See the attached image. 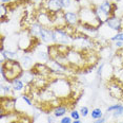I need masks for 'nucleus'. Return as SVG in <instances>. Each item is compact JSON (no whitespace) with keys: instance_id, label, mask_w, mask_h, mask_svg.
Masks as SVG:
<instances>
[{"instance_id":"5","label":"nucleus","mask_w":123,"mask_h":123,"mask_svg":"<svg viewBox=\"0 0 123 123\" xmlns=\"http://www.w3.org/2000/svg\"><path fill=\"white\" fill-rule=\"evenodd\" d=\"M116 9H117L116 3L110 1V0H104V1L101 2L99 5L95 7V12H96L98 19H99L102 23H104L111 16L115 15Z\"/></svg>"},{"instance_id":"4","label":"nucleus","mask_w":123,"mask_h":123,"mask_svg":"<svg viewBox=\"0 0 123 123\" xmlns=\"http://www.w3.org/2000/svg\"><path fill=\"white\" fill-rule=\"evenodd\" d=\"M66 60H68L69 68L73 69L78 70V69H83L87 66L85 52H81L74 48H72L66 54Z\"/></svg>"},{"instance_id":"19","label":"nucleus","mask_w":123,"mask_h":123,"mask_svg":"<svg viewBox=\"0 0 123 123\" xmlns=\"http://www.w3.org/2000/svg\"><path fill=\"white\" fill-rule=\"evenodd\" d=\"M1 52V56L4 57L5 61L9 60H18V53L15 50H10V49H4Z\"/></svg>"},{"instance_id":"34","label":"nucleus","mask_w":123,"mask_h":123,"mask_svg":"<svg viewBox=\"0 0 123 123\" xmlns=\"http://www.w3.org/2000/svg\"><path fill=\"white\" fill-rule=\"evenodd\" d=\"M93 123H106V118H105V117H103V118L97 119V120H95Z\"/></svg>"},{"instance_id":"24","label":"nucleus","mask_w":123,"mask_h":123,"mask_svg":"<svg viewBox=\"0 0 123 123\" xmlns=\"http://www.w3.org/2000/svg\"><path fill=\"white\" fill-rule=\"evenodd\" d=\"M75 1H76V0H75ZM61 2H62L64 11H69L73 3H74V0H61Z\"/></svg>"},{"instance_id":"35","label":"nucleus","mask_w":123,"mask_h":123,"mask_svg":"<svg viewBox=\"0 0 123 123\" xmlns=\"http://www.w3.org/2000/svg\"><path fill=\"white\" fill-rule=\"evenodd\" d=\"M115 45H116V47H118V48H122L123 41H116V43H115Z\"/></svg>"},{"instance_id":"21","label":"nucleus","mask_w":123,"mask_h":123,"mask_svg":"<svg viewBox=\"0 0 123 123\" xmlns=\"http://www.w3.org/2000/svg\"><path fill=\"white\" fill-rule=\"evenodd\" d=\"M36 56H37V58L39 61H41L44 64H46L47 62L51 60L49 54V51H42V50H39V51L36 52Z\"/></svg>"},{"instance_id":"1","label":"nucleus","mask_w":123,"mask_h":123,"mask_svg":"<svg viewBox=\"0 0 123 123\" xmlns=\"http://www.w3.org/2000/svg\"><path fill=\"white\" fill-rule=\"evenodd\" d=\"M47 88L52 91L55 98L61 101L69 98L73 93L71 82L64 77H52V80H49Z\"/></svg>"},{"instance_id":"33","label":"nucleus","mask_w":123,"mask_h":123,"mask_svg":"<svg viewBox=\"0 0 123 123\" xmlns=\"http://www.w3.org/2000/svg\"><path fill=\"white\" fill-rule=\"evenodd\" d=\"M104 66H105L104 63H101V64H100L99 68H98V70H97V75H98V77H102V72H103V68H104Z\"/></svg>"},{"instance_id":"13","label":"nucleus","mask_w":123,"mask_h":123,"mask_svg":"<svg viewBox=\"0 0 123 123\" xmlns=\"http://www.w3.org/2000/svg\"><path fill=\"white\" fill-rule=\"evenodd\" d=\"M104 23H105L108 28H110L111 30L116 31L117 33H118V32H122V30H123L122 19H121V18H119V17H117L116 15L111 16V17L108 18L107 20L104 22Z\"/></svg>"},{"instance_id":"17","label":"nucleus","mask_w":123,"mask_h":123,"mask_svg":"<svg viewBox=\"0 0 123 123\" xmlns=\"http://www.w3.org/2000/svg\"><path fill=\"white\" fill-rule=\"evenodd\" d=\"M68 106L66 105H57L54 107L53 109V115L56 117V118H62V117L66 116V113H68Z\"/></svg>"},{"instance_id":"8","label":"nucleus","mask_w":123,"mask_h":123,"mask_svg":"<svg viewBox=\"0 0 123 123\" xmlns=\"http://www.w3.org/2000/svg\"><path fill=\"white\" fill-rule=\"evenodd\" d=\"M42 9L51 14H58L64 11L61 0H43Z\"/></svg>"},{"instance_id":"29","label":"nucleus","mask_w":123,"mask_h":123,"mask_svg":"<svg viewBox=\"0 0 123 123\" xmlns=\"http://www.w3.org/2000/svg\"><path fill=\"white\" fill-rule=\"evenodd\" d=\"M20 98H21L22 100H23L24 102L26 103V105H29V106H33V102H32V100H31L30 98L27 97V94H25V93H22Z\"/></svg>"},{"instance_id":"27","label":"nucleus","mask_w":123,"mask_h":123,"mask_svg":"<svg viewBox=\"0 0 123 123\" xmlns=\"http://www.w3.org/2000/svg\"><path fill=\"white\" fill-rule=\"evenodd\" d=\"M71 118L73 120H79L81 118V115H80V111L77 110V109H72L71 110Z\"/></svg>"},{"instance_id":"10","label":"nucleus","mask_w":123,"mask_h":123,"mask_svg":"<svg viewBox=\"0 0 123 123\" xmlns=\"http://www.w3.org/2000/svg\"><path fill=\"white\" fill-rule=\"evenodd\" d=\"M64 20H65V24L71 28H79L81 24L80 17L78 12H73V11H64L63 12Z\"/></svg>"},{"instance_id":"40","label":"nucleus","mask_w":123,"mask_h":123,"mask_svg":"<svg viewBox=\"0 0 123 123\" xmlns=\"http://www.w3.org/2000/svg\"><path fill=\"white\" fill-rule=\"evenodd\" d=\"M36 1H40V0H36Z\"/></svg>"},{"instance_id":"26","label":"nucleus","mask_w":123,"mask_h":123,"mask_svg":"<svg viewBox=\"0 0 123 123\" xmlns=\"http://www.w3.org/2000/svg\"><path fill=\"white\" fill-rule=\"evenodd\" d=\"M80 115H81V117L82 118H85V117H87L89 114V109H88V107L87 106H81V108H80Z\"/></svg>"},{"instance_id":"20","label":"nucleus","mask_w":123,"mask_h":123,"mask_svg":"<svg viewBox=\"0 0 123 123\" xmlns=\"http://www.w3.org/2000/svg\"><path fill=\"white\" fill-rule=\"evenodd\" d=\"M0 89H1V97H12L13 93L15 92L12 85H11V83H7V82L6 84H1Z\"/></svg>"},{"instance_id":"36","label":"nucleus","mask_w":123,"mask_h":123,"mask_svg":"<svg viewBox=\"0 0 123 123\" xmlns=\"http://www.w3.org/2000/svg\"><path fill=\"white\" fill-rule=\"evenodd\" d=\"M11 1H12V0H1V3L2 4H10Z\"/></svg>"},{"instance_id":"15","label":"nucleus","mask_w":123,"mask_h":123,"mask_svg":"<svg viewBox=\"0 0 123 123\" xmlns=\"http://www.w3.org/2000/svg\"><path fill=\"white\" fill-rule=\"evenodd\" d=\"M20 65L22 66L23 70H31L33 67L35 66V62H34V58H33L31 55H27V54H23L22 56L20 57Z\"/></svg>"},{"instance_id":"16","label":"nucleus","mask_w":123,"mask_h":123,"mask_svg":"<svg viewBox=\"0 0 123 123\" xmlns=\"http://www.w3.org/2000/svg\"><path fill=\"white\" fill-rule=\"evenodd\" d=\"M41 29H42V26L39 24L37 21L33 22V23L30 24V27L27 28V32L31 34V36H33L34 38H38L40 39V33H41Z\"/></svg>"},{"instance_id":"37","label":"nucleus","mask_w":123,"mask_h":123,"mask_svg":"<svg viewBox=\"0 0 123 123\" xmlns=\"http://www.w3.org/2000/svg\"><path fill=\"white\" fill-rule=\"evenodd\" d=\"M72 123H82V121L79 119V120H73V122Z\"/></svg>"},{"instance_id":"7","label":"nucleus","mask_w":123,"mask_h":123,"mask_svg":"<svg viewBox=\"0 0 123 123\" xmlns=\"http://www.w3.org/2000/svg\"><path fill=\"white\" fill-rule=\"evenodd\" d=\"M1 118H4L5 116H9V114H12L16 109V102L17 99L14 97H1Z\"/></svg>"},{"instance_id":"3","label":"nucleus","mask_w":123,"mask_h":123,"mask_svg":"<svg viewBox=\"0 0 123 123\" xmlns=\"http://www.w3.org/2000/svg\"><path fill=\"white\" fill-rule=\"evenodd\" d=\"M81 24L80 27H92L95 29H98L102 26V22L98 19L95 8L92 5H86V7H80L78 10Z\"/></svg>"},{"instance_id":"32","label":"nucleus","mask_w":123,"mask_h":123,"mask_svg":"<svg viewBox=\"0 0 123 123\" xmlns=\"http://www.w3.org/2000/svg\"><path fill=\"white\" fill-rule=\"evenodd\" d=\"M47 123H60V121H58V118H56L53 115V116L47 117Z\"/></svg>"},{"instance_id":"11","label":"nucleus","mask_w":123,"mask_h":123,"mask_svg":"<svg viewBox=\"0 0 123 123\" xmlns=\"http://www.w3.org/2000/svg\"><path fill=\"white\" fill-rule=\"evenodd\" d=\"M46 65L49 67V69L52 70V72L54 74H57V75H63L64 73H66L68 70V66H65L64 64L62 63H60L59 61H57V60H49V62L46 63Z\"/></svg>"},{"instance_id":"18","label":"nucleus","mask_w":123,"mask_h":123,"mask_svg":"<svg viewBox=\"0 0 123 123\" xmlns=\"http://www.w3.org/2000/svg\"><path fill=\"white\" fill-rule=\"evenodd\" d=\"M11 85H12L15 92H22L24 90V88H25V83L21 79H15L11 82Z\"/></svg>"},{"instance_id":"2","label":"nucleus","mask_w":123,"mask_h":123,"mask_svg":"<svg viewBox=\"0 0 123 123\" xmlns=\"http://www.w3.org/2000/svg\"><path fill=\"white\" fill-rule=\"evenodd\" d=\"M23 72L24 70L18 60H9L1 64V75L7 83H11L15 79H20Z\"/></svg>"},{"instance_id":"22","label":"nucleus","mask_w":123,"mask_h":123,"mask_svg":"<svg viewBox=\"0 0 123 123\" xmlns=\"http://www.w3.org/2000/svg\"><path fill=\"white\" fill-rule=\"evenodd\" d=\"M91 117L93 118L94 120H97V119H100V118H103L104 115H103V111L101 108H94L91 113Z\"/></svg>"},{"instance_id":"39","label":"nucleus","mask_w":123,"mask_h":123,"mask_svg":"<svg viewBox=\"0 0 123 123\" xmlns=\"http://www.w3.org/2000/svg\"><path fill=\"white\" fill-rule=\"evenodd\" d=\"M117 123H123V121H121V122H117Z\"/></svg>"},{"instance_id":"14","label":"nucleus","mask_w":123,"mask_h":123,"mask_svg":"<svg viewBox=\"0 0 123 123\" xmlns=\"http://www.w3.org/2000/svg\"><path fill=\"white\" fill-rule=\"evenodd\" d=\"M40 40L43 44L47 45H53L54 44V34H53V29L51 28H44L42 27L41 29V33H40Z\"/></svg>"},{"instance_id":"28","label":"nucleus","mask_w":123,"mask_h":123,"mask_svg":"<svg viewBox=\"0 0 123 123\" xmlns=\"http://www.w3.org/2000/svg\"><path fill=\"white\" fill-rule=\"evenodd\" d=\"M7 5L9 4H2L1 3V19H2V21L4 20L5 15H7V10H9Z\"/></svg>"},{"instance_id":"23","label":"nucleus","mask_w":123,"mask_h":123,"mask_svg":"<svg viewBox=\"0 0 123 123\" xmlns=\"http://www.w3.org/2000/svg\"><path fill=\"white\" fill-rule=\"evenodd\" d=\"M111 114L114 118H120V117H123V104H120L119 107Z\"/></svg>"},{"instance_id":"6","label":"nucleus","mask_w":123,"mask_h":123,"mask_svg":"<svg viewBox=\"0 0 123 123\" xmlns=\"http://www.w3.org/2000/svg\"><path fill=\"white\" fill-rule=\"evenodd\" d=\"M53 34H54V44L72 46L73 36L64 28H53Z\"/></svg>"},{"instance_id":"31","label":"nucleus","mask_w":123,"mask_h":123,"mask_svg":"<svg viewBox=\"0 0 123 123\" xmlns=\"http://www.w3.org/2000/svg\"><path fill=\"white\" fill-rule=\"evenodd\" d=\"M120 106V104H113V105H111V106H108L107 108H106V113H113V111H115Z\"/></svg>"},{"instance_id":"12","label":"nucleus","mask_w":123,"mask_h":123,"mask_svg":"<svg viewBox=\"0 0 123 123\" xmlns=\"http://www.w3.org/2000/svg\"><path fill=\"white\" fill-rule=\"evenodd\" d=\"M108 92L114 99L123 100V85L118 82H110L108 84Z\"/></svg>"},{"instance_id":"30","label":"nucleus","mask_w":123,"mask_h":123,"mask_svg":"<svg viewBox=\"0 0 123 123\" xmlns=\"http://www.w3.org/2000/svg\"><path fill=\"white\" fill-rule=\"evenodd\" d=\"M60 123H72L73 119L71 118V116H64L62 118H60Z\"/></svg>"},{"instance_id":"25","label":"nucleus","mask_w":123,"mask_h":123,"mask_svg":"<svg viewBox=\"0 0 123 123\" xmlns=\"http://www.w3.org/2000/svg\"><path fill=\"white\" fill-rule=\"evenodd\" d=\"M111 41H123V32H118L116 33L114 36H111V37L110 38Z\"/></svg>"},{"instance_id":"9","label":"nucleus","mask_w":123,"mask_h":123,"mask_svg":"<svg viewBox=\"0 0 123 123\" xmlns=\"http://www.w3.org/2000/svg\"><path fill=\"white\" fill-rule=\"evenodd\" d=\"M36 21L44 28H51V29H53V28L55 27L54 26V14L46 12V11L43 9L41 12H39V14L37 15Z\"/></svg>"},{"instance_id":"38","label":"nucleus","mask_w":123,"mask_h":123,"mask_svg":"<svg viewBox=\"0 0 123 123\" xmlns=\"http://www.w3.org/2000/svg\"><path fill=\"white\" fill-rule=\"evenodd\" d=\"M27 123H34V121H29Z\"/></svg>"}]
</instances>
